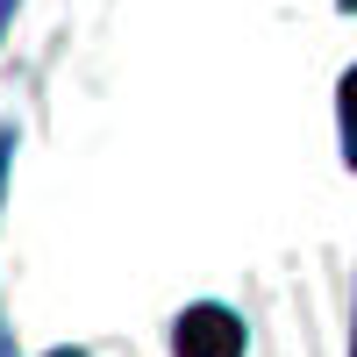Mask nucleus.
<instances>
[{
  "instance_id": "1",
  "label": "nucleus",
  "mask_w": 357,
  "mask_h": 357,
  "mask_svg": "<svg viewBox=\"0 0 357 357\" xmlns=\"http://www.w3.org/2000/svg\"><path fill=\"white\" fill-rule=\"evenodd\" d=\"M236 350H243V329L229 307H193L178 321V357H236Z\"/></svg>"
},
{
  "instance_id": "2",
  "label": "nucleus",
  "mask_w": 357,
  "mask_h": 357,
  "mask_svg": "<svg viewBox=\"0 0 357 357\" xmlns=\"http://www.w3.org/2000/svg\"><path fill=\"white\" fill-rule=\"evenodd\" d=\"M343 122H350V158H357V72H350V86H343Z\"/></svg>"
},
{
  "instance_id": "3",
  "label": "nucleus",
  "mask_w": 357,
  "mask_h": 357,
  "mask_svg": "<svg viewBox=\"0 0 357 357\" xmlns=\"http://www.w3.org/2000/svg\"><path fill=\"white\" fill-rule=\"evenodd\" d=\"M350 8H357V0H350Z\"/></svg>"
},
{
  "instance_id": "4",
  "label": "nucleus",
  "mask_w": 357,
  "mask_h": 357,
  "mask_svg": "<svg viewBox=\"0 0 357 357\" xmlns=\"http://www.w3.org/2000/svg\"><path fill=\"white\" fill-rule=\"evenodd\" d=\"M0 357H8V350H0Z\"/></svg>"
}]
</instances>
